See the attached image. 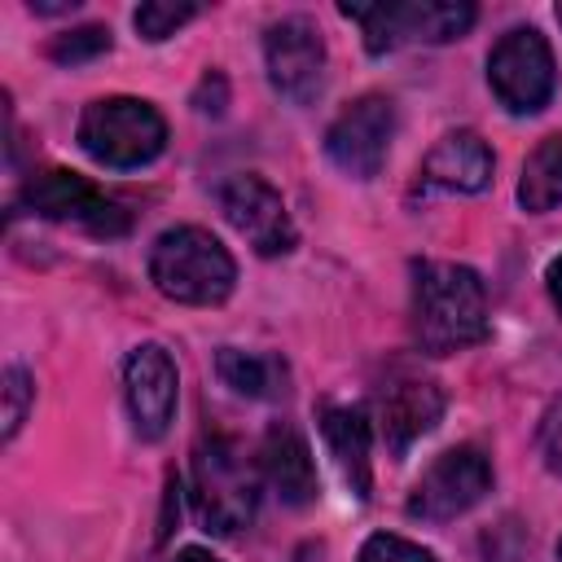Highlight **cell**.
<instances>
[{
  "label": "cell",
  "mask_w": 562,
  "mask_h": 562,
  "mask_svg": "<svg viewBox=\"0 0 562 562\" xmlns=\"http://www.w3.org/2000/svg\"><path fill=\"white\" fill-rule=\"evenodd\" d=\"M193 514L211 536H237L255 522L259 474L228 435H202L193 443Z\"/></svg>",
  "instance_id": "3"
},
{
  "label": "cell",
  "mask_w": 562,
  "mask_h": 562,
  "mask_svg": "<svg viewBox=\"0 0 562 562\" xmlns=\"http://www.w3.org/2000/svg\"><path fill=\"white\" fill-rule=\"evenodd\" d=\"M558 562H562V540H558Z\"/></svg>",
  "instance_id": "27"
},
{
  "label": "cell",
  "mask_w": 562,
  "mask_h": 562,
  "mask_svg": "<svg viewBox=\"0 0 562 562\" xmlns=\"http://www.w3.org/2000/svg\"><path fill=\"white\" fill-rule=\"evenodd\" d=\"M75 136H79V149L88 158H97L101 167L132 171V167H145L162 154L167 123L140 97H101V101L83 105Z\"/></svg>",
  "instance_id": "4"
},
{
  "label": "cell",
  "mask_w": 562,
  "mask_h": 562,
  "mask_svg": "<svg viewBox=\"0 0 562 562\" xmlns=\"http://www.w3.org/2000/svg\"><path fill=\"white\" fill-rule=\"evenodd\" d=\"M558 22H562V4H558Z\"/></svg>",
  "instance_id": "28"
},
{
  "label": "cell",
  "mask_w": 562,
  "mask_h": 562,
  "mask_svg": "<svg viewBox=\"0 0 562 562\" xmlns=\"http://www.w3.org/2000/svg\"><path fill=\"white\" fill-rule=\"evenodd\" d=\"M540 452H544V465L553 474H562V400L540 422Z\"/></svg>",
  "instance_id": "24"
},
{
  "label": "cell",
  "mask_w": 562,
  "mask_h": 562,
  "mask_svg": "<svg viewBox=\"0 0 562 562\" xmlns=\"http://www.w3.org/2000/svg\"><path fill=\"white\" fill-rule=\"evenodd\" d=\"M487 83L496 92V101L509 114H536L549 105L553 83H558V66H553V48L536 26H514L496 40L492 57H487Z\"/></svg>",
  "instance_id": "6"
},
{
  "label": "cell",
  "mask_w": 562,
  "mask_h": 562,
  "mask_svg": "<svg viewBox=\"0 0 562 562\" xmlns=\"http://www.w3.org/2000/svg\"><path fill=\"white\" fill-rule=\"evenodd\" d=\"M342 18L360 22L369 53H391L400 44L461 40L479 13L465 0H408V4H342Z\"/></svg>",
  "instance_id": "5"
},
{
  "label": "cell",
  "mask_w": 562,
  "mask_h": 562,
  "mask_svg": "<svg viewBox=\"0 0 562 562\" xmlns=\"http://www.w3.org/2000/svg\"><path fill=\"white\" fill-rule=\"evenodd\" d=\"M492 149L479 132H448L422 162V184L448 193H483L492 184Z\"/></svg>",
  "instance_id": "16"
},
{
  "label": "cell",
  "mask_w": 562,
  "mask_h": 562,
  "mask_svg": "<svg viewBox=\"0 0 562 562\" xmlns=\"http://www.w3.org/2000/svg\"><path fill=\"white\" fill-rule=\"evenodd\" d=\"M123 395H127V413H132L136 435L145 443L162 439L176 422V395H180L176 360L158 342H140L123 364Z\"/></svg>",
  "instance_id": "12"
},
{
  "label": "cell",
  "mask_w": 562,
  "mask_h": 562,
  "mask_svg": "<svg viewBox=\"0 0 562 562\" xmlns=\"http://www.w3.org/2000/svg\"><path fill=\"white\" fill-rule=\"evenodd\" d=\"M149 281L158 285V294L189 303V307H215L233 294L237 285V263L224 250L220 237H211L206 228L180 224L167 228L154 250H149Z\"/></svg>",
  "instance_id": "2"
},
{
  "label": "cell",
  "mask_w": 562,
  "mask_h": 562,
  "mask_svg": "<svg viewBox=\"0 0 562 562\" xmlns=\"http://www.w3.org/2000/svg\"><path fill=\"white\" fill-rule=\"evenodd\" d=\"M483 562H522L527 558V540H522V527L514 518L496 522L492 531H483Z\"/></svg>",
  "instance_id": "23"
},
{
  "label": "cell",
  "mask_w": 562,
  "mask_h": 562,
  "mask_svg": "<svg viewBox=\"0 0 562 562\" xmlns=\"http://www.w3.org/2000/svg\"><path fill=\"white\" fill-rule=\"evenodd\" d=\"M544 281H549V299H553V307L562 312V255L549 263V272H544Z\"/></svg>",
  "instance_id": "25"
},
{
  "label": "cell",
  "mask_w": 562,
  "mask_h": 562,
  "mask_svg": "<svg viewBox=\"0 0 562 562\" xmlns=\"http://www.w3.org/2000/svg\"><path fill=\"white\" fill-rule=\"evenodd\" d=\"M378 413H382V439L391 443L395 457H404L443 417V391L430 378L395 373L378 395Z\"/></svg>",
  "instance_id": "13"
},
{
  "label": "cell",
  "mask_w": 562,
  "mask_h": 562,
  "mask_svg": "<svg viewBox=\"0 0 562 562\" xmlns=\"http://www.w3.org/2000/svg\"><path fill=\"white\" fill-rule=\"evenodd\" d=\"M487 492H492V461L474 443H461L426 465V474L408 492V514L422 522H452L465 509H474Z\"/></svg>",
  "instance_id": "8"
},
{
  "label": "cell",
  "mask_w": 562,
  "mask_h": 562,
  "mask_svg": "<svg viewBox=\"0 0 562 562\" xmlns=\"http://www.w3.org/2000/svg\"><path fill=\"white\" fill-rule=\"evenodd\" d=\"M176 562H220L215 553H206V549H180L176 553Z\"/></svg>",
  "instance_id": "26"
},
{
  "label": "cell",
  "mask_w": 562,
  "mask_h": 562,
  "mask_svg": "<svg viewBox=\"0 0 562 562\" xmlns=\"http://www.w3.org/2000/svg\"><path fill=\"white\" fill-rule=\"evenodd\" d=\"M220 211L224 220L255 246V255H290L299 233L294 220L281 202V193L263 180V176H233L220 189Z\"/></svg>",
  "instance_id": "11"
},
{
  "label": "cell",
  "mask_w": 562,
  "mask_h": 562,
  "mask_svg": "<svg viewBox=\"0 0 562 562\" xmlns=\"http://www.w3.org/2000/svg\"><path fill=\"white\" fill-rule=\"evenodd\" d=\"M189 18H198V4H171V0H149V4H140L136 13H132V22H136V31L145 35V40H167V35H176Z\"/></svg>",
  "instance_id": "19"
},
{
  "label": "cell",
  "mask_w": 562,
  "mask_h": 562,
  "mask_svg": "<svg viewBox=\"0 0 562 562\" xmlns=\"http://www.w3.org/2000/svg\"><path fill=\"white\" fill-rule=\"evenodd\" d=\"M263 61H268L272 88L285 101L307 105L325 83V40H321L316 22L299 18V13L272 22L263 35Z\"/></svg>",
  "instance_id": "10"
},
{
  "label": "cell",
  "mask_w": 562,
  "mask_h": 562,
  "mask_svg": "<svg viewBox=\"0 0 562 562\" xmlns=\"http://www.w3.org/2000/svg\"><path fill=\"white\" fill-rule=\"evenodd\" d=\"M215 373L228 391L246 400H272L285 391V364L268 351H241V347H220Z\"/></svg>",
  "instance_id": "17"
},
{
  "label": "cell",
  "mask_w": 562,
  "mask_h": 562,
  "mask_svg": "<svg viewBox=\"0 0 562 562\" xmlns=\"http://www.w3.org/2000/svg\"><path fill=\"white\" fill-rule=\"evenodd\" d=\"M356 562H439V558H435L430 549L404 540V536H386V531H378V536L364 540V549H360Z\"/></svg>",
  "instance_id": "22"
},
{
  "label": "cell",
  "mask_w": 562,
  "mask_h": 562,
  "mask_svg": "<svg viewBox=\"0 0 562 562\" xmlns=\"http://www.w3.org/2000/svg\"><path fill=\"white\" fill-rule=\"evenodd\" d=\"M518 202L531 215H544V211H553L562 202V132L544 136L527 154L522 176H518Z\"/></svg>",
  "instance_id": "18"
},
{
  "label": "cell",
  "mask_w": 562,
  "mask_h": 562,
  "mask_svg": "<svg viewBox=\"0 0 562 562\" xmlns=\"http://www.w3.org/2000/svg\"><path fill=\"white\" fill-rule=\"evenodd\" d=\"M259 465H263V479L272 483V492L285 505L299 509V505L316 501L321 479H316V465H312V448H307V439L290 422L268 426V435L259 443Z\"/></svg>",
  "instance_id": "15"
},
{
  "label": "cell",
  "mask_w": 562,
  "mask_h": 562,
  "mask_svg": "<svg viewBox=\"0 0 562 562\" xmlns=\"http://www.w3.org/2000/svg\"><path fill=\"white\" fill-rule=\"evenodd\" d=\"M321 435H325V448L334 452V465H338L342 483L351 487V496L369 501V492H373V461H369L373 426H369V413L360 404H325L321 408Z\"/></svg>",
  "instance_id": "14"
},
{
  "label": "cell",
  "mask_w": 562,
  "mask_h": 562,
  "mask_svg": "<svg viewBox=\"0 0 562 562\" xmlns=\"http://www.w3.org/2000/svg\"><path fill=\"white\" fill-rule=\"evenodd\" d=\"M487 338V294L474 268L426 259L413 268V342L452 356Z\"/></svg>",
  "instance_id": "1"
},
{
  "label": "cell",
  "mask_w": 562,
  "mask_h": 562,
  "mask_svg": "<svg viewBox=\"0 0 562 562\" xmlns=\"http://www.w3.org/2000/svg\"><path fill=\"white\" fill-rule=\"evenodd\" d=\"M110 48V31L105 26H75L66 35H57L48 44V57L61 61V66H79V61H92Z\"/></svg>",
  "instance_id": "20"
},
{
  "label": "cell",
  "mask_w": 562,
  "mask_h": 562,
  "mask_svg": "<svg viewBox=\"0 0 562 562\" xmlns=\"http://www.w3.org/2000/svg\"><path fill=\"white\" fill-rule=\"evenodd\" d=\"M31 400H35V382L22 364H9L4 369V443L22 430L26 413H31Z\"/></svg>",
  "instance_id": "21"
},
{
  "label": "cell",
  "mask_w": 562,
  "mask_h": 562,
  "mask_svg": "<svg viewBox=\"0 0 562 562\" xmlns=\"http://www.w3.org/2000/svg\"><path fill=\"white\" fill-rule=\"evenodd\" d=\"M391 136H395V101L382 92H364L329 123L325 154L351 180H373L386 162Z\"/></svg>",
  "instance_id": "9"
},
{
  "label": "cell",
  "mask_w": 562,
  "mask_h": 562,
  "mask_svg": "<svg viewBox=\"0 0 562 562\" xmlns=\"http://www.w3.org/2000/svg\"><path fill=\"white\" fill-rule=\"evenodd\" d=\"M31 215L40 220H57V224H79L92 237H123L127 233V211L105 198L97 184H88L83 176L66 171V167H44L22 184L18 198Z\"/></svg>",
  "instance_id": "7"
}]
</instances>
